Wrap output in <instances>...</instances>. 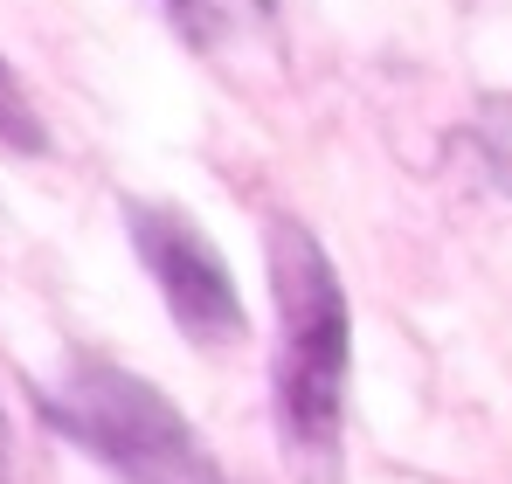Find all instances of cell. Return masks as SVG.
Instances as JSON below:
<instances>
[{
	"label": "cell",
	"mask_w": 512,
	"mask_h": 484,
	"mask_svg": "<svg viewBox=\"0 0 512 484\" xmlns=\"http://www.w3.org/2000/svg\"><path fill=\"white\" fill-rule=\"evenodd\" d=\"M270 298H277V436L305 484H340L346 367H353V312L326 242L305 222H270Z\"/></svg>",
	"instance_id": "1"
},
{
	"label": "cell",
	"mask_w": 512,
	"mask_h": 484,
	"mask_svg": "<svg viewBox=\"0 0 512 484\" xmlns=\"http://www.w3.org/2000/svg\"><path fill=\"white\" fill-rule=\"evenodd\" d=\"M42 415L118 484H229L222 464L201 450V436L187 429V415L132 367L70 360L42 388Z\"/></svg>",
	"instance_id": "2"
},
{
	"label": "cell",
	"mask_w": 512,
	"mask_h": 484,
	"mask_svg": "<svg viewBox=\"0 0 512 484\" xmlns=\"http://www.w3.org/2000/svg\"><path fill=\"white\" fill-rule=\"evenodd\" d=\"M125 236L139 249L146 277L160 284V305L173 312V325H180L194 346H229V339H243V325H250L243 291H236L222 249L201 236L180 208H167V201H125Z\"/></svg>",
	"instance_id": "3"
},
{
	"label": "cell",
	"mask_w": 512,
	"mask_h": 484,
	"mask_svg": "<svg viewBox=\"0 0 512 484\" xmlns=\"http://www.w3.org/2000/svg\"><path fill=\"white\" fill-rule=\"evenodd\" d=\"M167 7H173V21H180V35L194 49H222L229 28H250L270 0H167Z\"/></svg>",
	"instance_id": "4"
},
{
	"label": "cell",
	"mask_w": 512,
	"mask_h": 484,
	"mask_svg": "<svg viewBox=\"0 0 512 484\" xmlns=\"http://www.w3.org/2000/svg\"><path fill=\"white\" fill-rule=\"evenodd\" d=\"M471 146H478V160L492 173V187L512 194V90L478 97V111H471Z\"/></svg>",
	"instance_id": "5"
},
{
	"label": "cell",
	"mask_w": 512,
	"mask_h": 484,
	"mask_svg": "<svg viewBox=\"0 0 512 484\" xmlns=\"http://www.w3.org/2000/svg\"><path fill=\"white\" fill-rule=\"evenodd\" d=\"M0 146L21 153V160L49 153V132H42V118H35V97L21 90V77H14L7 56H0Z\"/></svg>",
	"instance_id": "6"
},
{
	"label": "cell",
	"mask_w": 512,
	"mask_h": 484,
	"mask_svg": "<svg viewBox=\"0 0 512 484\" xmlns=\"http://www.w3.org/2000/svg\"><path fill=\"white\" fill-rule=\"evenodd\" d=\"M7 450H14V429H7V408H0V478H7Z\"/></svg>",
	"instance_id": "7"
}]
</instances>
